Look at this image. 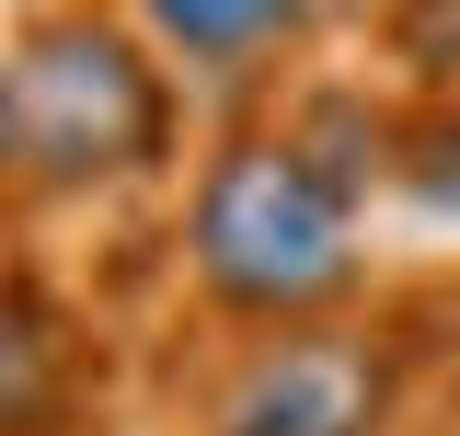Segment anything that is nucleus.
Segmentation results:
<instances>
[{"mask_svg":"<svg viewBox=\"0 0 460 436\" xmlns=\"http://www.w3.org/2000/svg\"><path fill=\"white\" fill-rule=\"evenodd\" d=\"M81 402V344L35 287H0V436H58Z\"/></svg>","mask_w":460,"mask_h":436,"instance_id":"39448f33","label":"nucleus"},{"mask_svg":"<svg viewBox=\"0 0 460 436\" xmlns=\"http://www.w3.org/2000/svg\"><path fill=\"white\" fill-rule=\"evenodd\" d=\"M380 414H392V368L334 322L242 333V356L208 390V436H380Z\"/></svg>","mask_w":460,"mask_h":436,"instance_id":"7ed1b4c3","label":"nucleus"},{"mask_svg":"<svg viewBox=\"0 0 460 436\" xmlns=\"http://www.w3.org/2000/svg\"><path fill=\"white\" fill-rule=\"evenodd\" d=\"M184 275H196V299L230 333L334 322L345 299L368 287L357 196H345L334 172H311V150L288 126H242L184 184Z\"/></svg>","mask_w":460,"mask_h":436,"instance_id":"f257e3e1","label":"nucleus"},{"mask_svg":"<svg viewBox=\"0 0 460 436\" xmlns=\"http://www.w3.org/2000/svg\"><path fill=\"white\" fill-rule=\"evenodd\" d=\"M0 184H12V92H0Z\"/></svg>","mask_w":460,"mask_h":436,"instance_id":"0eeeda50","label":"nucleus"},{"mask_svg":"<svg viewBox=\"0 0 460 436\" xmlns=\"http://www.w3.org/2000/svg\"><path fill=\"white\" fill-rule=\"evenodd\" d=\"M0 92H12V172L47 196H104L172 161V69L138 47L127 12L93 0L23 12L0 47Z\"/></svg>","mask_w":460,"mask_h":436,"instance_id":"f03ea898","label":"nucleus"},{"mask_svg":"<svg viewBox=\"0 0 460 436\" xmlns=\"http://www.w3.org/2000/svg\"><path fill=\"white\" fill-rule=\"evenodd\" d=\"M127 23L172 81H277L323 35V0H127Z\"/></svg>","mask_w":460,"mask_h":436,"instance_id":"20e7f679","label":"nucleus"},{"mask_svg":"<svg viewBox=\"0 0 460 436\" xmlns=\"http://www.w3.org/2000/svg\"><path fill=\"white\" fill-rule=\"evenodd\" d=\"M414 196L426 218H460V104H426V115H402L392 126V161H380Z\"/></svg>","mask_w":460,"mask_h":436,"instance_id":"423d86ee","label":"nucleus"}]
</instances>
